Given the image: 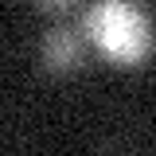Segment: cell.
Here are the masks:
<instances>
[{"instance_id":"cell-1","label":"cell","mask_w":156,"mask_h":156,"mask_svg":"<svg viewBox=\"0 0 156 156\" xmlns=\"http://www.w3.org/2000/svg\"><path fill=\"white\" fill-rule=\"evenodd\" d=\"M39 55H43V66L47 70H70L82 62V35L70 23H55L43 31V43H39Z\"/></svg>"}]
</instances>
